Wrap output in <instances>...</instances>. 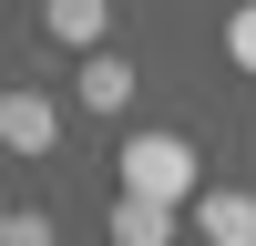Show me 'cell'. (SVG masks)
<instances>
[{
	"instance_id": "1",
	"label": "cell",
	"mask_w": 256,
	"mask_h": 246,
	"mask_svg": "<svg viewBox=\"0 0 256 246\" xmlns=\"http://www.w3.org/2000/svg\"><path fill=\"white\" fill-rule=\"evenodd\" d=\"M123 195L195 205V195H205V174H195V144H184V134H134V144H123Z\"/></svg>"
},
{
	"instance_id": "2",
	"label": "cell",
	"mask_w": 256,
	"mask_h": 246,
	"mask_svg": "<svg viewBox=\"0 0 256 246\" xmlns=\"http://www.w3.org/2000/svg\"><path fill=\"white\" fill-rule=\"evenodd\" d=\"M52 144H62V102L41 92V82H10V92H0V154L41 164Z\"/></svg>"
},
{
	"instance_id": "3",
	"label": "cell",
	"mask_w": 256,
	"mask_h": 246,
	"mask_svg": "<svg viewBox=\"0 0 256 246\" xmlns=\"http://www.w3.org/2000/svg\"><path fill=\"white\" fill-rule=\"evenodd\" d=\"M134 92H144V72L123 52H82V72H72V102H82V113H123Z\"/></svg>"
},
{
	"instance_id": "4",
	"label": "cell",
	"mask_w": 256,
	"mask_h": 246,
	"mask_svg": "<svg viewBox=\"0 0 256 246\" xmlns=\"http://www.w3.org/2000/svg\"><path fill=\"white\" fill-rule=\"evenodd\" d=\"M195 236H205V246H256V195L205 184V195H195Z\"/></svg>"
},
{
	"instance_id": "5",
	"label": "cell",
	"mask_w": 256,
	"mask_h": 246,
	"mask_svg": "<svg viewBox=\"0 0 256 246\" xmlns=\"http://www.w3.org/2000/svg\"><path fill=\"white\" fill-rule=\"evenodd\" d=\"M41 31H52L62 52H102V31H113V0H41Z\"/></svg>"
},
{
	"instance_id": "6",
	"label": "cell",
	"mask_w": 256,
	"mask_h": 246,
	"mask_svg": "<svg viewBox=\"0 0 256 246\" xmlns=\"http://www.w3.org/2000/svg\"><path fill=\"white\" fill-rule=\"evenodd\" d=\"M102 226H113V246H174V205L123 195V184H113V216H102Z\"/></svg>"
},
{
	"instance_id": "7",
	"label": "cell",
	"mask_w": 256,
	"mask_h": 246,
	"mask_svg": "<svg viewBox=\"0 0 256 246\" xmlns=\"http://www.w3.org/2000/svg\"><path fill=\"white\" fill-rule=\"evenodd\" d=\"M226 62H236V72H256V0L226 20Z\"/></svg>"
},
{
	"instance_id": "8",
	"label": "cell",
	"mask_w": 256,
	"mask_h": 246,
	"mask_svg": "<svg viewBox=\"0 0 256 246\" xmlns=\"http://www.w3.org/2000/svg\"><path fill=\"white\" fill-rule=\"evenodd\" d=\"M0 246H52V216H31V205H10V226H0Z\"/></svg>"
},
{
	"instance_id": "9",
	"label": "cell",
	"mask_w": 256,
	"mask_h": 246,
	"mask_svg": "<svg viewBox=\"0 0 256 246\" xmlns=\"http://www.w3.org/2000/svg\"><path fill=\"white\" fill-rule=\"evenodd\" d=\"M0 226H10V205H0Z\"/></svg>"
},
{
	"instance_id": "10",
	"label": "cell",
	"mask_w": 256,
	"mask_h": 246,
	"mask_svg": "<svg viewBox=\"0 0 256 246\" xmlns=\"http://www.w3.org/2000/svg\"><path fill=\"white\" fill-rule=\"evenodd\" d=\"M31 10H41V0H31Z\"/></svg>"
}]
</instances>
